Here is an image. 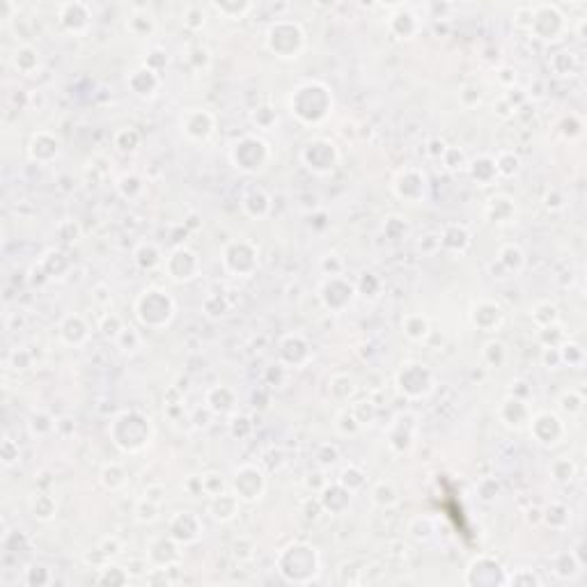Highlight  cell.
<instances>
[{
	"mask_svg": "<svg viewBox=\"0 0 587 587\" xmlns=\"http://www.w3.org/2000/svg\"><path fill=\"white\" fill-rule=\"evenodd\" d=\"M267 44L278 57H299L305 46V35L299 23L278 21L267 32Z\"/></svg>",
	"mask_w": 587,
	"mask_h": 587,
	"instance_id": "6da1fadb",
	"label": "cell"
},
{
	"mask_svg": "<svg viewBox=\"0 0 587 587\" xmlns=\"http://www.w3.org/2000/svg\"><path fill=\"white\" fill-rule=\"evenodd\" d=\"M147 308H150V312L138 314L143 324L161 326V324H168L172 317V301L161 289H147V292H143L138 301V310H147Z\"/></svg>",
	"mask_w": 587,
	"mask_h": 587,
	"instance_id": "7a4b0ae2",
	"label": "cell"
},
{
	"mask_svg": "<svg viewBox=\"0 0 587 587\" xmlns=\"http://www.w3.org/2000/svg\"><path fill=\"white\" fill-rule=\"evenodd\" d=\"M90 19H92V14H90V5L85 3L73 0V3L57 5V21L67 32H83L90 26Z\"/></svg>",
	"mask_w": 587,
	"mask_h": 587,
	"instance_id": "3957f363",
	"label": "cell"
},
{
	"mask_svg": "<svg viewBox=\"0 0 587 587\" xmlns=\"http://www.w3.org/2000/svg\"><path fill=\"white\" fill-rule=\"evenodd\" d=\"M234 486H236V498L255 500V498H260L264 491V477L260 470H255V468H241L236 473Z\"/></svg>",
	"mask_w": 587,
	"mask_h": 587,
	"instance_id": "277c9868",
	"label": "cell"
},
{
	"mask_svg": "<svg viewBox=\"0 0 587 587\" xmlns=\"http://www.w3.org/2000/svg\"><path fill=\"white\" fill-rule=\"evenodd\" d=\"M308 168L317 170V172H328L337 161V152L333 150V145L328 143H312L308 145V150L303 154Z\"/></svg>",
	"mask_w": 587,
	"mask_h": 587,
	"instance_id": "5b68a950",
	"label": "cell"
},
{
	"mask_svg": "<svg viewBox=\"0 0 587 587\" xmlns=\"http://www.w3.org/2000/svg\"><path fill=\"white\" fill-rule=\"evenodd\" d=\"M57 152H60V143H57V138H53L51 134H35L30 140V147H28V154L32 161L37 163H48L53 161Z\"/></svg>",
	"mask_w": 587,
	"mask_h": 587,
	"instance_id": "8992f818",
	"label": "cell"
},
{
	"mask_svg": "<svg viewBox=\"0 0 587 587\" xmlns=\"http://www.w3.org/2000/svg\"><path fill=\"white\" fill-rule=\"evenodd\" d=\"M390 28L395 30V35H399L402 39H409L411 35L418 32V16L409 7L397 5V12L390 16Z\"/></svg>",
	"mask_w": 587,
	"mask_h": 587,
	"instance_id": "52a82bcc",
	"label": "cell"
},
{
	"mask_svg": "<svg viewBox=\"0 0 587 587\" xmlns=\"http://www.w3.org/2000/svg\"><path fill=\"white\" fill-rule=\"evenodd\" d=\"M193 113H195L197 122H193L191 115H186V122L181 120V127H184L186 134L191 136V138H195V140L209 138L211 131H213V118H211L209 113H204V111H193Z\"/></svg>",
	"mask_w": 587,
	"mask_h": 587,
	"instance_id": "ba28073f",
	"label": "cell"
},
{
	"mask_svg": "<svg viewBox=\"0 0 587 587\" xmlns=\"http://www.w3.org/2000/svg\"><path fill=\"white\" fill-rule=\"evenodd\" d=\"M127 28L131 30V35H136L138 39H143V37H150L152 32H154V16L152 12H147V10H138L129 16V23H127Z\"/></svg>",
	"mask_w": 587,
	"mask_h": 587,
	"instance_id": "9c48e42d",
	"label": "cell"
},
{
	"mask_svg": "<svg viewBox=\"0 0 587 587\" xmlns=\"http://www.w3.org/2000/svg\"><path fill=\"white\" fill-rule=\"evenodd\" d=\"M12 64H14L16 71L32 73L39 67V53L32 46H19L12 55Z\"/></svg>",
	"mask_w": 587,
	"mask_h": 587,
	"instance_id": "30bf717a",
	"label": "cell"
},
{
	"mask_svg": "<svg viewBox=\"0 0 587 587\" xmlns=\"http://www.w3.org/2000/svg\"><path fill=\"white\" fill-rule=\"evenodd\" d=\"M60 335H62V340H67L69 344H78L87 337V328L83 326V321L78 317H67L60 326Z\"/></svg>",
	"mask_w": 587,
	"mask_h": 587,
	"instance_id": "8fae6325",
	"label": "cell"
},
{
	"mask_svg": "<svg viewBox=\"0 0 587 587\" xmlns=\"http://www.w3.org/2000/svg\"><path fill=\"white\" fill-rule=\"evenodd\" d=\"M209 7L220 12L222 16H227V19H243L255 5L253 3H211Z\"/></svg>",
	"mask_w": 587,
	"mask_h": 587,
	"instance_id": "7c38bea8",
	"label": "cell"
},
{
	"mask_svg": "<svg viewBox=\"0 0 587 587\" xmlns=\"http://www.w3.org/2000/svg\"><path fill=\"white\" fill-rule=\"evenodd\" d=\"M181 19H184V26H186V28H191V30H200V28L204 26L206 10H204L202 5L193 3V5H188L186 10H184V16H181Z\"/></svg>",
	"mask_w": 587,
	"mask_h": 587,
	"instance_id": "4fadbf2b",
	"label": "cell"
},
{
	"mask_svg": "<svg viewBox=\"0 0 587 587\" xmlns=\"http://www.w3.org/2000/svg\"><path fill=\"white\" fill-rule=\"evenodd\" d=\"M402 328L411 340H423V337L427 335L429 326H427V319L418 317V314H411V317H406V321L402 324Z\"/></svg>",
	"mask_w": 587,
	"mask_h": 587,
	"instance_id": "5bb4252c",
	"label": "cell"
},
{
	"mask_svg": "<svg viewBox=\"0 0 587 587\" xmlns=\"http://www.w3.org/2000/svg\"><path fill=\"white\" fill-rule=\"evenodd\" d=\"M0 457H3V466L5 468H12L14 464H19V457H21L19 443L12 441L10 436H5L3 438V448H0Z\"/></svg>",
	"mask_w": 587,
	"mask_h": 587,
	"instance_id": "9a60e30c",
	"label": "cell"
},
{
	"mask_svg": "<svg viewBox=\"0 0 587 587\" xmlns=\"http://www.w3.org/2000/svg\"><path fill=\"white\" fill-rule=\"evenodd\" d=\"M46 502H51V498H48L46 493L35 495V498H32V502H30V507H32V516H35V518H41V521L51 518V516H53V511H55V505H48V507H46Z\"/></svg>",
	"mask_w": 587,
	"mask_h": 587,
	"instance_id": "2e32d148",
	"label": "cell"
},
{
	"mask_svg": "<svg viewBox=\"0 0 587 587\" xmlns=\"http://www.w3.org/2000/svg\"><path fill=\"white\" fill-rule=\"evenodd\" d=\"M374 500L381 502V505H390V502L397 500V493L390 484H379V489L374 491Z\"/></svg>",
	"mask_w": 587,
	"mask_h": 587,
	"instance_id": "e0dca14e",
	"label": "cell"
},
{
	"mask_svg": "<svg viewBox=\"0 0 587 587\" xmlns=\"http://www.w3.org/2000/svg\"><path fill=\"white\" fill-rule=\"evenodd\" d=\"M0 10H3V14H0V19H3L5 23H7V21H12V19H16V16H19V5H16V3H12V0H5V3L0 5Z\"/></svg>",
	"mask_w": 587,
	"mask_h": 587,
	"instance_id": "ac0fdd59",
	"label": "cell"
},
{
	"mask_svg": "<svg viewBox=\"0 0 587 587\" xmlns=\"http://www.w3.org/2000/svg\"><path fill=\"white\" fill-rule=\"evenodd\" d=\"M12 365H14V369H28L30 367V358L26 355V351L16 349L12 353Z\"/></svg>",
	"mask_w": 587,
	"mask_h": 587,
	"instance_id": "d6986e66",
	"label": "cell"
}]
</instances>
